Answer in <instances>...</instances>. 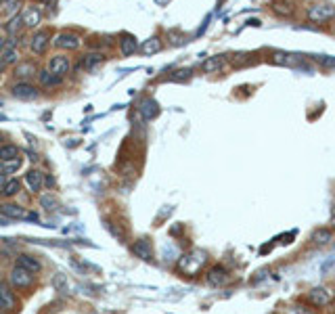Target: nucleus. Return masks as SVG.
<instances>
[{
    "label": "nucleus",
    "instance_id": "nucleus-4",
    "mask_svg": "<svg viewBox=\"0 0 335 314\" xmlns=\"http://www.w3.org/2000/svg\"><path fill=\"white\" fill-rule=\"evenodd\" d=\"M32 283H34V275H32V272H27L25 268L15 266L11 270V285H13V287L25 289V287H30Z\"/></svg>",
    "mask_w": 335,
    "mask_h": 314
},
{
    "label": "nucleus",
    "instance_id": "nucleus-22",
    "mask_svg": "<svg viewBox=\"0 0 335 314\" xmlns=\"http://www.w3.org/2000/svg\"><path fill=\"white\" fill-rule=\"evenodd\" d=\"M272 63H275V65H296L298 63V59L293 57V55H289V53H275L272 55Z\"/></svg>",
    "mask_w": 335,
    "mask_h": 314
},
{
    "label": "nucleus",
    "instance_id": "nucleus-34",
    "mask_svg": "<svg viewBox=\"0 0 335 314\" xmlns=\"http://www.w3.org/2000/svg\"><path fill=\"white\" fill-rule=\"evenodd\" d=\"M6 172H0V191H2V186L6 185V176H4Z\"/></svg>",
    "mask_w": 335,
    "mask_h": 314
},
{
    "label": "nucleus",
    "instance_id": "nucleus-18",
    "mask_svg": "<svg viewBox=\"0 0 335 314\" xmlns=\"http://www.w3.org/2000/svg\"><path fill=\"white\" fill-rule=\"evenodd\" d=\"M40 21H42V11L38 6H30V9L23 13V23L27 27H36V25H40Z\"/></svg>",
    "mask_w": 335,
    "mask_h": 314
},
{
    "label": "nucleus",
    "instance_id": "nucleus-23",
    "mask_svg": "<svg viewBox=\"0 0 335 314\" xmlns=\"http://www.w3.org/2000/svg\"><path fill=\"white\" fill-rule=\"evenodd\" d=\"M312 241L316 243V245H327V243L331 241V230L329 228H316L312 233Z\"/></svg>",
    "mask_w": 335,
    "mask_h": 314
},
{
    "label": "nucleus",
    "instance_id": "nucleus-31",
    "mask_svg": "<svg viewBox=\"0 0 335 314\" xmlns=\"http://www.w3.org/2000/svg\"><path fill=\"white\" fill-rule=\"evenodd\" d=\"M2 164V172H15L19 170V166H21V159H11V162H0Z\"/></svg>",
    "mask_w": 335,
    "mask_h": 314
},
{
    "label": "nucleus",
    "instance_id": "nucleus-20",
    "mask_svg": "<svg viewBox=\"0 0 335 314\" xmlns=\"http://www.w3.org/2000/svg\"><path fill=\"white\" fill-rule=\"evenodd\" d=\"M222 65H224V59L222 57H209L204 61L201 69H204L205 74H214V72H218V69H222Z\"/></svg>",
    "mask_w": 335,
    "mask_h": 314
},
{
    "label": "nucleus",
    "instance_id": "nucleus-14",
    "mask_svg": "<svg viewBox=\"0 0 335 314\" xmlns=\"http://www.w3.org/2000/svg\"><path fill=\"white\" fill-rule=\"evenodd\" d=\"M25 185H27V188H30V191L38 193L40 188H42V185H44V174H42L40 170H30V172L25 174Z\"/></svg>",
    "mask_w": 335,
    "mask_h": 314
},
{
    "label": "nucleus",
    "instance_id": "nucleus-29",
    "mask_svg": "<svg viewBox=\"0 0 335 314\" xmlns=\"http://www.w3.org/2000/svg\"><path fill=\"white\" fill-rule=\"evenodd\" d=\"M191 69H178V72H174L172 75H170V80L172 82H185V80H188L191 78Z\"/></svg>",
    "mask_w": 335,
    "mask_h": 314
},
{
    "label": "nucleus",
    "instance_id": "nucleus-7",
    "mask_svg": "<svg viewBox=\"0 0 335 314\" xmlns=\"http://www.w3.org/2000/svg\"><path fill=\"white\" fill-rule=\"evenodd\" d=\"M69 67H72V63H69V59L65 55H57V57H53L48 61V69L57 75H65L69 72Z\"/></svg>",
    "mask_w": 335,
    "mask_h": 314
},
{
    "label": "nucleus",
    "instance_id": "nucleus-40",
    "mask_svg": "<svg viewBox=\"0 0 335 314\" xmlns=\"http://www.w3.org/2000/svg\"><path fill=\"white\" fill-rule=\"evenodd\" d=\"M0 141H2V134H0Z\"/></svg>",
    "mask_w": 335,
    "mask_h": 314
},
{
    "label": "nucleus",
    "instance_id": "nucleus-41",
    "mask_svg": "<svg viewBox=\"0 0 335 314\" xmlns=\"http://www.w3.org/2000/svg\"><path fill=\"white\" fill-rule=\"evenodd\" d=\"M0 4H2V0H0Z\"/></svg>",
    "mask_w": 335,
    "mask_h": 314
},
{
    "label": "nucleus",
    "instance_id": "nucleus-26",
    "mask_svg": "<svg viewBox=\"0 0 335 314\" xmlns=\"http://www.w3.org/2000/svg\"><path fill=\"white\" fill-rule=\"evenodd\" d=\"M36 72V67H34V63H21V65L15 67V75L17 78H30Z\"/></svg>",
    "mask_w": 335,
    "mask_h": 314
},
{
    "label": "nucleus",
    "instance_id": "nucleus-24",
    "mask_svg": "<svg viewBox=\"0 0 335 314\" xmlns=\"http://www.w3.org/2000/svg\"><path fill=\"white\" fill-rule=\"evenodd\" d=\"M25 23H23V15H15L13 17L9 23L4 25V30H6V34H11V36H15V34L21 30V27H23Z\"/></svg>",
    "mask_w": 335,
    "mask_h": 314
},
{
    "label": "nucleus",
    "instance_id": "nucleus-1",
    "mask_svg": "<svg viewBox=\"0 0 335 314\" xmlns=\"http://www.w3.org/2000/svg\"><path fill=\"white\" fill-rule=\"evenodd\" d=\"M205 262H207V254L205 251H201V249H193L191 254H186L180 258V262H178V270L180 272H185V275L188 277H195L197 272L205 266Z\"/></svg>",
    "mask_w": 335,
    "mask_h": 314
},
{
    "label": "nucleus",
    "instance_id": "nucleus-17",
    "mask_svg": "<svg viewBox=\"0 0 335 314\" xmlns=\"http://www.w3.org/2000/svg\"><path fill=\"white\" fill-rule=\"evenodd\" d=\"M120 48H122V55H124V57H130L132 53L138 51V42H136L134 36L126 34V36H122V40H120Z\"/></svg>",
    "mask_w": 335,
    "mask_h": 314
},
{
    "label": "nucleus",
    "instance_id": "nucleus-27",
    "mask_svg": "<svg viewBox=\"0 0 335 314\" xmlns=\"http://www.w3.org/2000/svg\"><path fill=\"white\" fill-rule=\"evenodd\" d=\"M4 195V197H15V195L19 193V180L13 178V180H6V185L2 186V191H0Z\"/></svg>",
    "mask_w": 335,
    "mask_h": 314
},
{
    "label": "nucleus",
    "instance_id": "nucleus-12",
    "mask_svg": "<svg viewBox=\"0 0 335 314\" xmlns=\"http://www.w3.org/2000/svg\"><path fill=\"white\" fill-rule=\"evenodd\" d=\"M132 254L138 256L141 260H153V247H151V243L147 241V239H138L134 245H132Z\"/></svg>",
    "mask_w": 335,
    "mask_h": 314
},
{
    "label": "nucleus",
    "instance_id": "nucleus-32",
    "mask_svg": "<svg viewBox=\"0 0 335 314\" xmlns=\"http://www.w3.org/2000/svg\"><path fill=\"white\" fill-rule=\"evenodd\" d=\"M42 205H44L46 209H55V205H57V201H55L53 197H48V195H46V197H42Z\"/></svg>",
    "mask_w": 335,
    "mask_h": 314
},
{
    "label": "nucleus",
    "instance_id": "nucleus-10",
    "mask_svg": "<svg viewBox=\"0 0 335 314\" xmlns=\"http://www.w3.org/2000/svg\"><path fill=\"white\" fill-rule=\"evenodd\" d=\"M0 214L6 216V218H17V220H27L30 218V214H27L23 207L15 205V203H2L0 205Z\"/></svg>",
    "mask_w": 335,
    "mask_h": 314
},
{
    "label": "nucleus",
    "instance_id": "nucleus-28",
    "mask_svg": "<svg viewBox=\"0 0 335 314\" xmlns=\"http://www.w3.org/2000/svg\"><path fill=\"white\" fill-rule=\"evenodd\" d=\"M141 51L145 55H153V53H157V51H162V42H159L157 38H149L145 42V44L141 46Z\"/></svg>",
    "mask_w": 335,
    "mask_h": 314
},
{
    "label": "nucleus",
    "instance_id": "nucleus-25",
    "mask_svg": "<svg viewBox=\"0 0 335 314\" xmlns=\"http://www.w3.org/2000/svg\"><path fill=\"white\" fill-rule=\"evenodd\" d=\"M101 61H103V55L101 53H90V55H86V57L82 59V67L84 69H93L94 65H99Z\"/></svg>",
    "mask_w": 335,
    "mask_h": 314
},
{
    "label": "nucleus",
    "instance_id": "nucleus-13",
    "mask_svg": "<svg viewBox=\"0 0 335 314\" xmlns=\"http://www.w3.org/2000/svg\"><path fill=\"white\" fill-rule=\"evenodd\" d=\"M138 111H141V115L145 120H153V117H157V113H159V105L155 99H143L141 105H138Z\"/></svg>",
    "mask_w": 335,
    "mask_h": 314
},
{
    "label": "nucleus",
    "instance_id": "nucleus-3",
    "mask_svg": "<svg viewBox=\"0 0 335 314\" xmlns=\"http://www.w3.org/2000/svg\"><path fill=\"white\" fill-rule=\"evenodd\" d=\"M38 94H40L38 88L30 82H17L15 86H13V96L21 99V101H34V99H38Z\"/></svg>",
    "mask_w": 335,
    "mask_h": 314
},
{
    "label": "nucleus",
    "instance_id": "nucleus-38",
    "mask_svg": "<svg viewBox=\"0 0 335 314\" xmlns=\"http://www.w3.org/2000/svg\"><path fill=\"white\" fill-rule=\"evenodd\" d=\"M4 65H6V63H4L2 59H0V72H2V69H4Z\"/></svg>",
    "mask_w": 335,
    "mask_h": 314
},
{
    "label": "nucleus",
    "instance_id": "nucleus-36",
    "mask_svg": "<svg viewBox=\"0 0 335 314\" xmlns=\"http://www.w3.org/2000/svg\"><path fill=\"white\" fill-rule=\"evenodd\" d=\"M44 185H46V186H53V185H55V178H53V176H46V178H44Z\"/></svg>",
    "mask_w": 335,
    "mask_h": 314
},
{
    "label": "nucleus",
    "instance_id": "nucleus-15",
    "mask_svg": "<svg viewBox=\"0 0 335 314\" xmlns=\"http://www.w3.org/2000/svg\"><path fill=\"white\" fill-rule=\"evenodd\" d=\"M17 266L25 268L27 272H32V275H36V272H40V270H42V264H40L34 256H27V254H23V256H19V258H17Z\"/></svg>",
    "mask_w": 335,
    "mask_h": 314
},
{
    "label": "nucleus",
    "instance_id": "nucleus-19",
    "mask_svg": "<svg viewBox=\"0 0 335 314\" xmlns=\"http://www.w3.org/2000/svg\"><path fill=\"white\" fill-rule=\"evenodd\" d=\"M2 61L6 63V65H15V63L19 61V53H17V48H15V40L6 42V51L2 53Z\"/></svg>",
    "mask_w": 335,
    "mask_h": 314
},
{
    "label": "nucleus",
    "instance_id": "nucleus-33",
    "mask_svg": "<svg viewBox=\"0 0 335 314\" xmlns=\"http://www.w3.org/2000/svg\"><path fill=\"white\" fill-rule=\"evenodd\" d=\"M323 65H329V67H335V59H329V57H320L318 59Z\"/></svg>",
    "mask_w": 335,
    "mask_h": 314
},
{
    "label": "nucleus",
    "instance_id": "nucleus-21",
    "mask_svg": "<svg viewBox=\"0 0 335 314\" xmlns=\"http://www.w3.org/2000/svg\"><path fill=\"white\" fill-rule=\"evenodd\" d=\"M19 157V149L15 145H2L0 147V162H11Z\"/></svg>",
    "mask_w": 335,
    "mask_h": 314
},
{
    "label": "nucleus",
    "instance_id": "nucleus-8",
    "mask_svg": "<svg viewBox=\"0 0 335 314\" xmlns=\"http://www.w3.org/2000/svg\"><path fill=\"white\" fill-rule=\"evenodd\" d=\"M228 281V270L224 268V266H220V264H216V266H212L209 268V272H207V283L209 285H222V283H226Z\"/></svg>",
    "mask_w": 335,
    "mask_h": 314
},
{
    "label": "nucleus",
    "instance_id": "nucleus-5",
    "mask_svg": "<svg viewBox=\"0 0 335 314\" xmlns=\"http://www.w3.org/2000/svg\"><path fill=\"white\" fill-rule=\"evenodd\" d=\"M306 299H308L312 306H316V308H323V306H327L331 302V293L325 287H314V289L308 291V297Z\"/></svg>",
    "mask_w": 335,
    "mask_h": 314
},
{
    "label": "nucleus",
    "instance_id": "nucleus-35",
    "mask_svg": "<svg viewBox=\"0 0 335 314\" xmlns=\"http://www.w3.org/2000/svg\"><path fill=\"white\" fill-rule=\"evenodd\" d=\"M6 42H9V40H4V38H0V55H2V53L6 51Z\"/></svg>",
    "mask_w": 335,
    "mask_h": 314
},
{
    "label": "nucleus",
    "instance_id": "nucleus-16",
    "mask_svg": "<svg viewBox=\"0 0 335 314\" xmlns=\"http://www.w3.org/2000/svg\"><path fill=\"white\" fill-rule=\"evenodd\" d=\"M38 80H40L42 86L55 88V86H59V84H61V75L53 74L51 69H42V72H38Z\"/></svg>",
    "mask_w": 335,
    "mask_h": 314
},
{
    "label": "nucleus",
    "instance_id": "nucleus-30",
    "mask_svg": "<svg viewBox=\"0 0 335 314\" xmlns=\"http://www.w3.org/2000/svg\"><path fill=\"white\" fill-rule=\"evenodd\" d=\"M55 289L57 291H61V293H67V289H69V285H67V278L63 277V275H57L55 277Z\"/></svg>",
    "mask_w": 335,
    "mask_h": 314
},
{
    "label": "nucleus",
    "instance_id": "nucleus-6",
    "mask_svg": "<svg viewBox=\"0 0 335 314\" xmlns=\"http://www.w3.org/2000/svg\"><path fill=\"white\" fill-rule=\"evenodd\" d=\"M55 46L59 48H67V51H75L80 46V38L75 34H69V32H63L55 38Z\"/></svg>",
    "mask_w": 335,
    "mask_h": 314
},
{
    "label": "nucleus",
    "instance_id": "nucleus-11",
    "mask_svg": "<svg viewBox=\"0 0 335 314\" xmlns=\"http://www.w3.org/2000/svg\"><path fill=\"white\" fill-rule=\"evenodd\" d=\"M48 38H51V36H48V32H36V34H34V38H32V42H30V48L36 55H44L48 42H51Z\"/></svg>",
    "mask_w": 335,
    "mask_h": 314
},
{
    "label": "nucleus",
    "instance_id": "nucleus-42",
    "mask_svg": "<svg viewBox=\"0 0 335 314\" xmlns=\"http://www.w3.org/2000/svg\"><path fill=\"white\" fill-rule=\"evenodd\" d=\"M0 312H2V310H0Z\"/></svg>",
    "mask_w": 335,
    "mask_h": 314
},
{
    "label": "nucleus",
    "instance_id": "nucleus-37",
    "mask_svg": "<svg viewBox=\"0 0 335 314\" xmlns=\"http://www.w3.org/2000/svg\"><path fill=\"white\" fill-rule=\"evenodd\" d=\"M331 226L335 228V207H333V212H331Z\"/></svg>",
    "mask_w": 335,
    "mask_h": 314
},
{
    "label": "nucleus",
    "instance_id": "nucleus-2",
    "mask_svg": "<svg viewBox=\"0 0 335 314\" xmlns=\"http://www.w3.org/2000/svg\"><path fill=\"white\" fill-rule=\"evenodd\" d=\"M308 17H310V21H314V23H323V21L335 17V6L327 4V2L325 4H314V6H310Z\"/></svg>",
    "mask_w": 335,
    "mask_h": 314
},
{
    "label": "nucleus",
    "instance_id": "nucleus-9",
    "mask_svg": "<svg viewBox=\"0 0 335 314\" xmlns=\"http://www.w3.org/2000/svg\"><path fill=\"white\" fill-rule=\"evenodd\" d=\"M15 293L11 291L9 285L0 283V310H13L15 308Z\"/></svg>",
    "mask_w": 335,
    "mask_h": 314
},
{
    "label": "nucleus",
    "instance_id": "nucleus-39",
    "mask_svg": "<svg viewBox=\"0 0 335 314\" xmlns=\"http://www.w3.org/2000/svg\"><path fill=\"white\" fill-rule=\"evenodd\" d=\"M155 2H157V4H166V2H168V0H155Z\"/></svg>",
    "mask_w": 335,
    "mask_h": 314
}]
</instances>
